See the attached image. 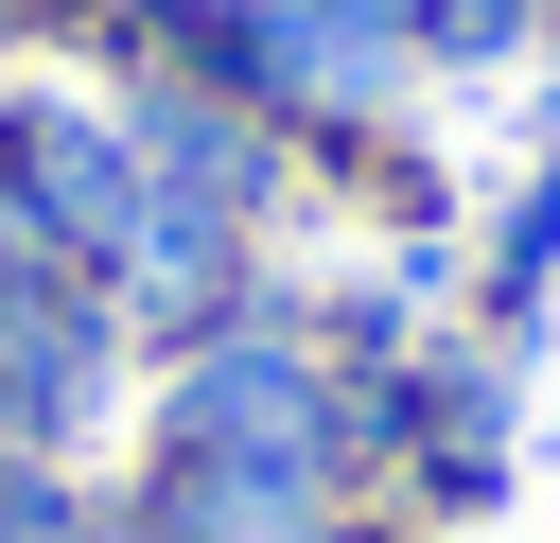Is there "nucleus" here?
Returning a JSON list of instances; mask_svg holds the SVG:
<instances>
[{
  "label": "nucleus",
  "instance_id": "nucleus-11",
  "mask_svg": "<svg viewBox=\"0 0 560 543\" xmlns=\"http://www.w3.org/2000/svg\"><path fill=\"white\" fill-rule=\"evenodd\" d=\"M332 543H385V525H332Z\"/></svg>",
  "mask_w": 560,
  "mask_h": 543
},
{
  "label": "nucleus",
  "instance_id": "nucleus-10",
  "mask_svg": "<svg viewBox=\"0 0 560 543\" xmlns=\"http://www.w3.org/2000/svg\"><path fill=\"white\" fill-rule=\"evenodd\" d=\"M0 35H35V0H0Z\"/></svg>",
  "mask_w": 560,
  "mask_h": 543
},
{
  "label": "nucleus",
  "instance_id": "nucleus-1",
  "mask_svg": "<svg viewBox=\"0 0 560 543\" xmlns=\"http://www.w3.org/2000/svg\"><path fill=\"white\" fill-rule=\"evenodd\" d=\"M158 455H332V350L262 298L158 368Z\"/></svg>",
  "mask_w": 560,
  "mask_h": 543
},
{
  "label": "nucleus",
  "instance_id": "nucleus-3",
  "mask_svg": "<svg viewBox=\"0 0 560 543\" xmlns=\"http://www.w3.org/2000/svg\"><path fill=\"white\" fill-rule=\"evenodd\" d=\"M122 315L105 280H0V455H88L122 403Z\"/></svg>",
  "mask_w": 560,
  "mask_h": 543
},
{
  "label": "nucleus",
  "instance_id": "nucleus-6",
  "mask_svg": "<svg viewBox=\"0 0 560 543\" xmlns=\"http://www.w3.org/2000/svg\"><path fill=\"white\" fill-rule=\"evenodd\" d=\"M0 175L35 193V228H52L70 263H105L122 210H140V140H122V105H52V88H18V105H0Z\"/></svg>",
  "mask_w": 560,
  "mask_h": 543
},
{
  "label": "nucleus",
  "instance_id": "nucleus-8",
  "mask_svg": "<svg viewBox=\"0 0 560 543\" xmlns=\"http://www.w3.org/2000/svg\"><path fill=\"white\" fill-rule=\"evenodd\" d=\"M122 508L70 473V455H0V543H105Z\"/></svg>",
  "mask_w": 560,
  "mask_h": 543
},
{
  "label": "nucleus",
  "instance_id": "nucleus-5",
  "mask_svg": "<svg viewBox=\"0 0 560 543\" xmlns=\"http://www.w3.org/2000/svg\"><path fill=\"white\" fill-rule=\"evenodd\" d=\"M122 140H140L158 193H210V210H245V228L280 210V158H298L245 88H192V70H122Z\"/></svg>",
  "mask_w": 560,
  "mask_h": 543
},
{
  "label": "nucleus",
  "instance_id": "nucleus-7",
  "mask_svg": "<svg viewBox=\"0 0 560 543\" xmlns=\"http://www.w3.org/2000/svg\"><path fill=\"white\" fill-rule=\"evenodd\" d=\"M542 280H560V140H542V175L508 193V228H490V333H525L542 315Z\"/></svg>",
  "mask_w": 560,
  "mask_h": 543
},
{
  "label": "nucleus",
  "instance_id": "nucleus-2",
  "mask_svg": "<svg viewBox=\"0 0 560 543\" xmlns=\"http://www.w3.org/2000/svg\"><path fill=\"white\" fill-rule=\"evenodd\" d=\"M105 280V315H122V350H210L228 315H262V228L245 210H210V193H158L140 175V210H122V245L88 263Z\"/></svg>",
  "mask_w": 560,
  "mask_h": 543
},
{
  "label": "nucleus",
  "instance_id": "nucleus-9",
  "mask_svg": "<svg viewBox=\"0 0 560 543\" xmlns=\"http://www.w3.org/2000/svg\"><path fill=\"white\" fill-rule=\"evenodd\" d=\"M542 18H560V0H420V53H438V70H508Z\"/></svg>",
  "mask_w": 560,
  "mask_h": 543
},
{
  "label": "nucleus",
  "instance_id": "nucleus-4",
  "mask_svg": "<svg viewBox=\"0 0 560 543\" xmlns=\"http://www.w3.org/2000/svg\"><path fill=\"white\" fill-rule=\"evenodd\" d=\"M350 473L332 455H140L122 543H332Z\"/></svg>",
  "mask_w": 560,
  "mask_h": 543
}]
</instances>
